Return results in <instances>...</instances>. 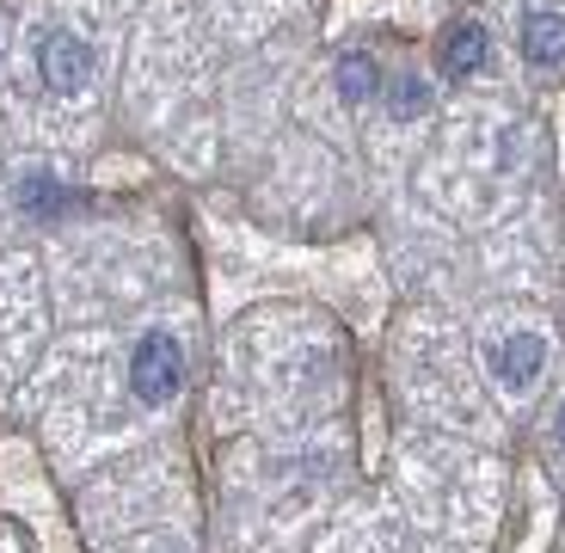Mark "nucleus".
<instances>
[{"mask_svg": "<svg viewBox=\"0 0 565 553\" xmlns=\"http://www.w3.org/2000/svg\"><path fill=\"white\" fill-rule=\"evenodd\" d=\"M547 369V339L541 332H510V339L486 344V375H492L504 394H529Z\"/></svg>", "mask_w": 565, "mask_h": 553, "instance_id": "7ed1b4c3", "label": "nucleus"}, {"mask_svg": "<svg viewBox=\"0 0 565 553\" xmlns=\"http://www.w3.org/2000/svg\"><path fill=\"white\" fill-rule=\"evenodd\" d=\"M13 203L25 215H62V210H68V184H62L56 172L38 167V172H25V179L13 184Z\"/></svg>", "mask_w": 565, "mask_h": 553, "instance_id": "0eeeda50", "label": "nucleus"}, {"mask_svg": "<svg viewBox=\"0 0 565 553\" xmlns=\"http://www.w3.org/2000/svg\"><path fill=\"white\" fill-rule=\"evenodd\" d=\"M553 430H559V443H565V406H559V412H553Z\"/></svg>", "mask_w": 565, "mask_h": 553, "instance_id": "1a4fd4ad", "label": "nucleus"}, {"mask_svg": "<svg viewBox=\"0 0 565 553\" xmlns=\"http://www.w3.org/2000/svg\"><path fill=\"white\" fill-rule=\"evenodd\" d=\"M332 81H339V99L356 111V105H369L375 93H382V62L369 56V50H344L339 68H332Z\"/></svg>", "mask_w": 565, "mask_h": 553, "instance_id": "423d86ee", "label": "nucleus"}, {"mask_svg": "<svg viewBox=\"0 0 565 553\" xmlns=\"http://www.w3.org/2000/svg\"><path fill=\"white\" fill-rule=\"evenodd\" d=\"M184 387V351L172 332H141L136 351H129V394L141 400V406H167V400H179Z\"/></svg>", "mask_w": 565, "mask_h": 553, "instance_id": "f257e3e1", "label": "nucleus"}, {"mask_svg": "<svg viewBox=\"0 0 565 553\" xmlns=\"http://www.w3.org/2000/svg\"><path fill=\"white\" fill-rule=\"evenodd\" d=\"M86 74H93V50L81 43V31H68V25H50L38 38V81L50 86V93H81L86 86Z\"/></svg>", "mask_w": 565, "mask_h": 553, "instance_id": "f03ea898", "label": "nucleus"}, {"mask_svg": "<svg viewBox=\"0 0 565 553\" xmlns=\"http://www.w3.org/2000/svg\"><path fill=\"white\" fill-rule=\"evenodd\" d=\"M387 117H394V124H418V117H430V81H424V74H394V81H387Z\"/></svg>", "mask_w": 565, "mask_h": 553, "instance_id": "6e6552de", "label": "nucleus"}, {"mask_svg": "<svg viewBox=\"0 0 565 553\" xmlns=\"http://www.w3.org/2000/svg\"><path fill=\"white\" fill-rule=\"evenodd\" d=\"M486 50H492V38H486L480 19H455V25L437 38V68L449 74V81H461V74H480V68H486Z\"/></svg>", "mask_w": 565, "mask_h": 553, "instance_id": "39448f33", "label": "nucleus"}, {"mask_svg": "<svg viewBox=\"0 0 565 553\" xmlns=\"http://www.w3.org/2000/svg\"><path fill=\"white\" fill-rule=\"evenodd\" d=\"M523 62L535 74H559L565 68V13H553V7H535V13H523Z\"/></svg>", "mask_w": 565, "mask_h": 553, "instance_id": "20e7f679", "label": "nucleus"}]
</instances>
